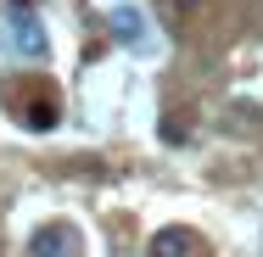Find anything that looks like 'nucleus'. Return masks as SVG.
<instances>
[{
	"instance_id": "2",
	"label": "nucleus",
	"mask_w": 263,
	"mask_h": 257,
	"mask_svg": "<svg viewBox=\"0 0 263 257\" xmlns=\"http://www.w3.org/2000/svg\"><path fill=\"white\" fill-rule=\"evenodd\" d=\"M67 246H73V229L67 224H51V229H40L28 241V257H67Z\"/></svg>"
},
{
	"instance_id": "1",
	"label": "nucleus",
	"mask_w": 263,
	"mask_h": 257,
	"mask_svg": "<svg viewBox=\"0 0 263 257\" xmlns=\"http://www.w3.org/2000/svg\"><path fill=\"white\" fill-rule=\"evenodd\" d=\"M6 23H11V51H17V56H28V62H45V56H51L45 23H40V11H34L28 0H11Z\"/></svg>"
},
{
	"instance_id": "3",
	"label": "nucleus",
	"mask_w": 263,
	"mask_h": 257,
	"mask_svg": "<svg viewBox=\"0 0 263 257\" xmlns=\"http://www.w3.org/2000/svg\"><path fill=\"white\" fill-rule=\"evenodd\" d=\"M191 229H157L152 235V246H146V257H191Z\"/></svg>"
},
{
	"instance_id": "5",
	"label": "nucleus",
	"mask_w": 263,
	"mask_h": 257,
	"mask_svg": "<svg viewBox=\"0 0 263 257\" xmlns=\"http://www.w3.org/2000/svg\"><path fill=\"white\" fill-rule=\"evenodd\" d=\"M162 11H168V17H185V11H191V0H162Z\"/></svg>"
},
{
	"instance_id": "4",
	"label": "nucleus",
	"mask_w": 263,
	"mask_h": 257,
	"mask_svg": "<svg viewBox=\"0 0 263 257\" xmlns=\"http://www.w3.org/2000/svg\"><path fill=\"white\" fill-rule=\"evenodd\" d=\"M112 34H118L123 45H140V39H146V17L123 6V11H112Z\"/></svg>"
}]
</instances>
